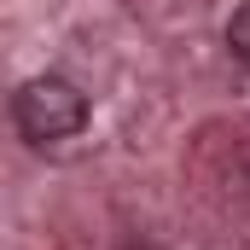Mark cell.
<instances>
[{
  "mask_svg": "<svg viewBox=\"0 0 250 250\" xmlns=\"http://www.w3.org/2000/svg\"><path fill=\"white\" fill-rule=\"evenodd\" d=\"M12 123H18V134H23L29 146L76 140V134L87 128V93H82L70 76H59V70L29 76V82L12 93Z\"/></svg>",
  "mask_w": 250,
  "mask_h": 250,
  "instance_id": "obj_1",
  "label": "cell"
},
{
  "mask_svg": "<svg viewBox=\"0 0 250 250\" xmlns=\"http://www.w3.org/2000/svg\"><path fill=\"white\" fill-rule=\"evenodd\" d=\"M227 47H233V59L250 70V0L233 12V23H227Z\"/></svg>",
  "mask_w": 250,
  "mask_h": 250,
  "instance_id": "obj_2",
  "label": "cell"
}]
</instances>
